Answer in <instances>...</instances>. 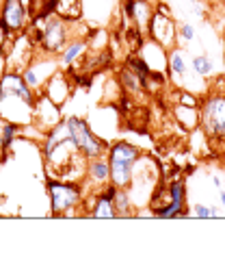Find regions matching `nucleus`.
Wrapping results in <instances>:
<instances>
[{"label":"nucleus","mask_w":225,"mask_h":254,"mask_svg":"<svg viewBox=\"0 0 225 254\" xmlns=\"http://www.w3.org/2000/svg\"><path fill=\"white\" fill-rule=\"evenodd\" d=\"M195 39V26L188 22H180L178 24V42H193Z\"/></svg>","instance_id":"20"},{"label":"nucleus","mask_w":225,"mask_h":254,"mask_svg":"<svg viewBox=\"0 0 225 254\" xmlns=\"http://www.w3.org/2000/svg\"><path fill=\"white\" fill-rule=\"evenodd\" d=\"M85 53H87V42L85 39H69L67 46L61 50V55H59V67L61 70H65V67L74 65V63H76Z\"/></svg>","instance_id":"15"},{"label":"nucleus","mask_w":225,"mask_h":254,"mask_svg":"<svg viewBox=\"0 0 225 254\" xmlns=\"http://www.w3.org/2000/svg\"><path fill=\"white\" fill-rule=\"evenodd\" d=\"M126 15L135 22L138 31L145 33L149 28V22H152L154 7L147 0H126Z\"/></svg>","instance_id":"11"},{"label":"nucleus","mask_w":225,"mask_h":254,"mask_svg":"<svg viewBox=\"0 0 225 254\" xmlns=\"http://www.w3.org/2000/svg\"><path fill=\"white\" fill-rule=\"evenodd\" d=\"M48 195L54 217H76V209L83 206L85 191L74 181L63 178H48Z\"/></svg>","instance_id":"2"},{"label":"nucleus","mask_w":225,"mask_h":254,"mask_svg":"<svg viewBox=\"0 0 225 254\" xmlns=\"http://www.w3.org/2000/svg\"><path fill=\"white\" fill-rule=\"evenodd\" d=\"M190 217H199V219H217L219 217V209L210 204H195L190 211Z\"/></svg>","instance_id":"19"},{"label":"nucleus","mask_w":225,"mask_h":254,"mask_svg":"<svg viewBox=\"0 0 225 254\" xmlns=\"http://www.w3.org/2000/svg\"><path fill=\"white\" fill-rule=\"evenodd\" d=\"M35 100L37 94L28 87L20 72L7 70L0 78V120L17 126H31L35 122Z\"/></svg>","instance_id":"1"},{"label":"nucleus","mask_w":225,"mask_h":254,"mask_svg":"<svg viewBox=\"0 0 225 254\" xmlns=\"http://www.w3.org/2000/svg\"><path fill=\"white\" fill-rule=\"evenodd\" d=\"M167 193H169V204L154 211V217L158 219L190 217V211H186V185H184V181H173L167 187Z\"/></svg>","instance_id":"8"},{"label":"nucleus","mask_w":225,"mask_h":254,"mask_svg":"<svg viewBox=\"0 0 225 254\" xmlns=\"http://www.w3.org/2000/svg\"><path fill=\"white\" fill-rule=\"evenodd\" d=\"M135 165L124 163V161L108 159V167H111V185H115L117 189H130L132 181H135Z\"/></svg>","instance_id":"12"},{"label":"nucleus","mask_w":225,"mask_h":254,"mask_svg":"<svg viewBox=\"0 0 225 254\" xmlns=\"http://www.w3.org/2000/svg\"><path fill=\"white\" fill-rule=\"evenodd\" d=\"M113 204L117 211V219H128L135 215V202H132V193L128 189H117L113 195Z\"/></svg>","instance_id":"16"},{"label":"nucleus","mask_w":225,"mask_h":254,"mask_svg":"<svg viewBox=\"0 0 225 254\" xmlns=\"http://www.w3.org/2000/svg\"><path fill=\"white\" fill-rule=\"evenodd\" d=\"M108 159H115V161H124V163H138L143 159V152L138 150L135 143L130 141H115L108 146V152H106Z\"/></svg>","instance_id":"14"},{"label":"nucleus","mask_w":225,"mask_h":254,"mask_svg":"<svg viewBox=\"0 0 225 254\" xmlns=\"http://www.w3.org/2000/svg\"><path fill=\"white\" fill-rule=\"evenodd\" d=\"M85 174L89 178V183L93 185H104L111 183V167H108V159L106 157H95V159H89L85 165Z\"/></svg>","instance_id":"13"},{"label":"nucleus","mask_w":225,"mask_h":254,"mask_svg":"<svg viewBox=\"0 0 225 254\" xmlns=\"http://www.w3.org/2000/svg\"><path fill=\"white\" fill-rule=\"evenodd\" d=\"M65 124H67V130H69V137L72 141L78 146V150L83 152V157L89 161V159H95V157H104L106 154V143L100 135H95L93 128L87 124V120L78 118V115H67L65 118Z\"/></svg>","instance_id":"4"},{"label":"nucleus","mask_w":225,"mask_h":254,"mask_svg":"<svg viewBox=\"0 0 225 254\" xmlns=\"http://www.w3.org/2000/svg\"><path fill=\"white\" fill-rule=\"evenodd\" d=\"M121 83H124L126 91H130V94H141V91L145 89V85H147L145 78L138 76V74L128 65H126L124 72H121Z\"/></svg>","instance_id":"17"},{"label":"nucleus","mask_w":225,"mask_h":254,"mask_svg":"<svg viewBox=\"0 0 225 254\" xmlns=\"http://www.w3.org/2000/svg\"><path fill=\"white\" fill-rule=\"evenodd\" d=\"M11 37H13V35H9V33L0 26V53H4V48H7V44L11 42Z\"/></svg>","instance_id":"21"},{"label":"nucleus","mask_w":225,"mask_h":254,"mask_svg":"<svg viewBox=\"0 0 225 254\" xmlns=\"http://www.w3.org/2000/svg\"><path fill=\"white\" fill-rule=\"evenodd\" d=\"M31 13H28L24 0H0V26L9 35H20L26 31Z\"/></svg>","instance_id":"7"},{"label":"nucleus","mask_w":225,"mask_h":254,"mask_svg":"<svg viewBox=\"0 0 225 254\" xmlns=\"http://www.w3.org/2000/svg\"><path fill=\"white\" fill-rule=\"evenodd\" d=\"M59 70H61L59 67V57L39 53V55L33 57V61L28 63L20 74H22V78L26 80V85L35 91V94H42L45 83H48V80L54 76Z\"/></svg>","instance_id":"6"},{"label":"nucleus","mask_w":225,"mask_h":254,"mask_svg":"<svg viewBox=\"0 0 225 254\" xmlns=\"http://www.w3.org/2000/svg\"><path fill=\"white\" fill-rule=\"evenodd\" d=\"M117 191L115 185H104L102 191L95 195L93 202H91V211H89V217H97V219H117V211H115V204H113V195Z\"/></svg>","instance_id":"9"},{"label":"nucleus","mask_w":225,"mask_h":254,"mask_svg":"<svg viewBox=\"0 0 225 254\" xmlns=\"http://www.w3.org/2000/svg\"><path fill=\"white\" fill-rule=\"evenodd\" d=\"M7 143H4L2 141V137H0V163H2V161H4V157H7Z\"/></svg>","instance_id":"22"},{"label":"nucleus","mask_w":225,"mask_h":254,"mask_svg":"<svg viewBox=\"0 0 225 254\" xmlns=\"http://www.w3.org/2000/svg\"><path fill=\"white\" fill-rule=\"evenodd\" d=\"M69 24L63 15H52L44 22L42 31H39V42H37V50L44 55H52L59 57L61 50L67 46L69 42Z\"/></svg>","instance_id":"5"},{"label":"nucleus","mask_w":225,"mask_h":254,"mask_svg":"<svg viewBox=\"0 0 225 254\" xmlns=\"http://www.w3.org/2000/svg\"><path fill=\"white\" fill-rule=\"evenodd\" d=\"M190 70L201 78L212 76L215 74V61L208 55H195V57H190Z\"/></svg>","instance_id":"18"},{"label":"nucleus","mask_w":225,"mask_h":254,"mask_svg":"<svg viewBox=\"0 0 225 254\" xmlns=\"http://www.w3.org/2000/svg\"><path fill=\"white\" fill-rule=\"evenodd\" d=\"M167 67H169V74L176 83L178 80H184V83H186L188 74H195L193 70H190V59H188L186 50L180 48V46L169 48V53H167Z\"/></svg>","instance_id":"10"},{"label":"nucleus","mask_w":225,"mask_h":254,"mask_svg":"<svg viewBox=\"0 0 225 254\" xmlns=\"http://www.w3.org/2000/svg\"><path fill=\"white\" fill-rule=\"evenodd\" d=\"M201 132L212 141H225V94L210 91L199 105Z\"/></svg>","instance_id":"3"},{"label":"nucleus","mask_w":225,"mask_h":254,"mask_svg":"<svg viewBox=\"0 0 225 254\" xmlns=\"http://www.w3.org/2000/svg\"><path fill=\"white\" fill-rule=\"evenodd\" d=\"M219 202H221V209L225 211V191H223V189L219 191Z\"/></svg>","instance_id":"23"}]
</instances>
